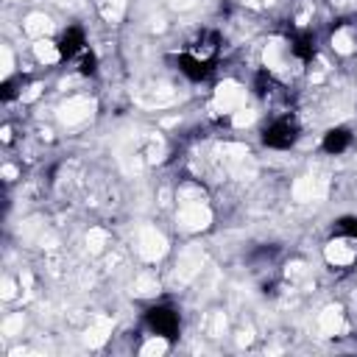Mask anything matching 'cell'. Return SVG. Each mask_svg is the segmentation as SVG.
Wrapping results in <instances>:
<instances>
[{
    "label": "cell",
    "mask_w": 357,
    "mask_h": 357,
    "mask_svg": "<svg viewBox=\"0 0 357 357\" xmlns=\"http://www.w3.org/2000/svg\"><path fill=\"white\" fill-rule=\"evenodd\" d=\"M176 224H178V229H182V232H188V235L204 232V229H210V224H213V210H210L204 201L178 204V213H176Z\"/></svg>",
    "instance_id": "1"
},
{
    "label": "cell",
    "mask_w": 357,
    "mask_h": 357,
    "mask_svg": "<svg viewBox=\"0 0 357 357\" xmlns=\"http://www.w3.org/2000/svg\"><path fill=\"white\" fill-rule=\"evenodd\" d=\"M137 254H140L142 263H159L167 254V238L151 224L140 226V232H137Z\"/></svg>",
    "instance_id": "2"
},
{
    "label": "cell",
    "mask_w": 357,
    "mask_h": 357,
    "mask_svg": "<svg viewBox=\"0 0 357 357\" xmlns=\"http://www.w3.org/2000/svg\"><path fill=\"white\" fill-rule=\"evenodd\" d=\"M213 106L215 112H224V115H232L238 112L240 106H246V87L235 78H226L215 87V95H213Z\"/></svg>",
    "instance_id": "3"
},
{
    "label": "cell",
    "mask_w": 357,
    "mask_h": 357,
    "mask_svg": "<svg viewBox=\"0 0 357 357\" xmlns=\"http://www.w3.org/2000/svg\"><path fill=\"white\" fill-rule=\"evenodd\" d=\"M201 265H204V251L196 249V246L185 249L182 254H178V263H176V268H173V285L182 288V285L193 282V279L201 274Z\"/></svg>",
    "instance_id": "4"
},
{
    "label": "cell",
    "mask_w": 357,
    "mask_h": 357,
    "mask_svg": "<svg viewBox=\"0 0 357 357\" xmlns=\"http://www.w3.org/2000/svg\"><path fill=\"white\" fill-rule=\"evenodd\" d=\"M92 112H95V101L87 98V95H76V98H67L59 106L56 115H59V120L65 126H81V123H87L92 117Z\"/></svg>",
    "instance_id": "5"
},
{
    "label": "cell",
    "mask_w": 357,
    "mask_h": 357,
    "mask_svg": "<svg viewBox=\"0 0 357 357\" xmlns=\"http://www.w3.org/2000/svg\"><path fill=\"white\" fill-rule=\"evenodd\" d=\"M324 257L335 268H349L357 260V240L354 238H335L324 246Z\"/></svg>",
    "instance_id": "6"
},
{
    "label": "cell",
    "mask_w": 357,
    "mask_h": 357,
    "mask_svg": "<svg viewBox=\"0 0 357 357\" xmlns=\"http://www.w3.org/2000/svg\"><path fill=\"white\" fill-rule=\"evenodd\" d=\"M343 332V307L329 304L318 313V335L321 338H335Z\"/></svg>",
    "instance_id": "7"
},
{
    "label": "cell",
    "mask_w": 357,
    "mask_h": 357,
    "mask_svg": "<svg viewBox=\"0 0 357 357\" xmlns=\"http://www.w3.org/2000/svg\"><path fill=\"white\" fill-rule=\"evenodd\" d=\"M112 329H115V321H112L109 315H95V318L90 321L87 332H84V343L92 346V349H98V346H103V343L109 340Z\"/></svg>",
    "instance_id": "8"
},
{
    "label": "cell",
    "mask_w": 357,
    "mask_h": 357,
    "mask_svg": "<svg viewBox=\"0 0 357 357\" xmlns=\"http://www.w3.org/2000/svg\"><path fill=\"white\" fill-rule=\"evenodd\" d=\"M23 34L31 37L34 42L37 40H48L53 34V20L45 15V12H31L26 20H23Z\"/></svg>",
    "instance_id": "9"
},
{
    "label": "cell",
    "mask_w": 357,
    "mask_h": 357,
    "mask_svg": "<svg viewBox=\"0 0 357 357\" xmlns=\"http://www.w3.org/2000/svg\"><path fill=\"white\" fill-rule=\"evenodd\" d=\"M288 59H290V48H288L285 40H271V42L265 45V51H263V62H265V67L274 70V73L285 70V67H288Z\"/></svg>",
    "instance_id": "10"
},
{
    "label": "cell",
    "mask_w": 357,
    "mask_h": 357,
    "mask_svg": "<svg viewBox=\"0 0 357 357\" xmlns=\"http://www.w3.org/2000/svg\"><path fill=\"white\" fill-rule=\"evenodd\" d=\"M324 193H326L324 178H318V176H301V178H296V185H293V199L296 201H315Z\"/></svg>",
    "instance_id": "11"
},
{
    "label": "cell",
    "mask_w": 357,
    "mask_h": 357,
    "mask_svg": "<svg viewBox=\"0 0 357 357\" xmlns=\"http://www.w3.org/2000/svg\"><path fill=\"white\" fill-rule=\"evenodd\" d=\"M329 42H332V51L340 53V56H351L357 51V37H354L351 28H338Z\"/></svg>",
    "instance_id": "12"
},
{
    "label": "cell",
    "mask_w": 357,
    "mask_h": 357,
    "mask_svg": "<svg viewBox=\"0 0 357 357\" xmlns=\"http://www.w3.org/2000/svg\"><path fill=\"white\" fill-rule=\"evenodd\" d=\"M34 56H37L42 65H56V62L62 59V51H59V45L48 37V40H37V42H34Z\"/></svg>",
    "instance_id": "13"
},
{
    "label": "cell",
    "mask_w": 357,
    "mask_h": 357,
    "mask_svg": "<svg viewBox=\"0 0 357 357\" xmlns=\"http://www.w3.org/2000/svg\"><path fill=\"white\" fill-rule=\"evenodd\" d=\"M131 293L140 296V299L159 296V279H156L153 274H140V276L134 279V290H131Z\"/></svg>",
    "instance_id": "14"
},
{
    "label": "cell",
    "mask_w": 357,
    "mask_h": 357,
    "mask_svg": "<svg viewBox=\"0 0 357 357\" xmlns=\"http://www.w3.org/2000/svg\"><path fill=\"white\" fill-rule=\"evenodd\" d=\"M126 15V0H101V17L106 23H120Z\"/></svg>",
    "instance_id": "15"
},
{
    "label": "cell",
    "mask_w": 357,
    "mask_h": 357,
    "mask_svg": "<svg viewBox=\"0 0 357 357\" xmlns=\"http://www.w3.org/2000/svg\"><path fill=\"white\" fill-rule=\"evenodd\" d=\"M106 243H109V232H106V229L92 226V229L87 232V251H90V254H101V251L106 249Z\"/></svg>",
    "instance_id": "16"
},
{
    "label": "cell",
    "mask_w": 357,
    "mask_h": 357,
    "mask_svg": "<svg viewBox=\"0 0 357 357\" xmlns=\"http://www.w3.org/2000/svg\"><path fill=\"white\" fill-rule=\"evenodd\" d=\"M167 346H170V343H167L165 335H151V338L140 346V354H142V357H159V354L167 351Z\"/></svg>",
    "instance_id": "17"
},
{
    "label": "cell",
    "mask_w": 357,
    "mask_h": 357,
    "mask_svg": "<svg viewBox=\"0 0 357 357\" xmlns=\"http://www.w3.org/2000/svg\"><path fill=\"white\" fill-rule=\"evenodd\" d=\"M142 156H145V162H162V156H165V142H162V137H151L148 140V145H145V151H142Z\"/></svg>",
    "instance_id": "18"
},
{
    "label": "cell",
    "mask_w": 357,
    "mask_h": 357,
    "mask_svg": "<svg viewBox=\"0 0 357 357\" xmlns=\"http://www.w3.org/2000/svg\"><path fill=\"white\" fill-rule=\"evenodd\" d=\"M254 120H257V109H251V106H240L238 112H232V126L235 128H246Z\"/></svg>",
    "instance_id": "19"
},
{
    "label": "cell",
    "mask_w": 357,
    "mask_h": 357,
    "mask_svg": "<svg viewBox=\"0 0 357 357\" xmlns=\"http://www.w3.org/2000/svg\"><path fill=\"white\" fill-rule=\"evenodd\" d=\"M20 329H23V313H15V315H9V318L3 321V335H6V338L20 335Z\"/></svg>",
    "instance_id": "20"
},
{
    "label": "cell",
    "mask_w": 357,
    "mask_h": 357,
    "mask_svg": "<svg viewBox=\"0 0 357 357\" xmlns=\"http://www.w3.org/2000/svg\"><path fill=\"white\" fill-rule=\"evenodd\" d=\"M0 59H3V67H0V76L9 78V76H12V70H15V56H12V48H9V45L0 48Z\"/></svg>",
    "instance_id": "21"
},
{
    "label": "cell",
    "mask_w": 357,
    "mask_h": 357,
    "mask_svg": "<svg viewBox=\"0 0 357 357\" xmlns=\"http://www.w3.org/2000/svg\"><path fill=\"white\" fill-rule=\"evenodd\" d=\"M0 296H3V301L17 299V282L12 276H3V282H0Z\"/></svg>",
    "instance_id": "22"
},
{
    "label": "cell",
    "mask_w": 357,
    "mask_h": 357,
    "mask_svg": "<svg viewBox=\"0 0 357 357\" xmlns=\"http://www.w3.org/2000/svg\"><path fill=\"white\" fill-rule=\"evenodd\" d=\"M40 92H42V87H40V84H31V87H28V92H23V101H26V103H31V101H37V98H40Z\"/></svg>",
    "instance_id": "23"
},
{
    "label": "cell",
    "mask_w": 357,
    "mask_h": 357,
    "mask_svg": "<svg viewBox=\"0 0 357 357\" xmlns=\"http://www.w3.org/2000/svg\"><path fill=\"white\" fill-rule=\"evenodd\" d=\"M193 6H196V0H173V9L185 12V9H193Z\"/></svg>",
    "instance_id": "24"
},
{
    "label": "cell",
    "mask_w": 357,
    "mask_h": 357,
    "mask_svg": "<svg viewBox=\"0 0 357 357\" xmlns=\"http://www.w3.org/2000/svg\"><path fill=\"white\" fill-rule=\"evenodd\" d=\"M3 178H6V182H15V178H17V167L15 165H6L3 167Z\"/></svg>",
    "instance_id": "25"
},
{
    "label": "cell",
    "mask_w": 357,
    "mask_h": 357,
    "mask_svg": "<svg viewBox=\"0 0 357 357\" xmlns=\"http://www.w3.org/2000/svg\"><path fill=\"white\" fill-rule=\"evenodd\" d=\"M238 343H240V346H249V343H251V329H243V332L238 335Z\"/></svg>",
    "instance_id": "26"
}]
</instances>
